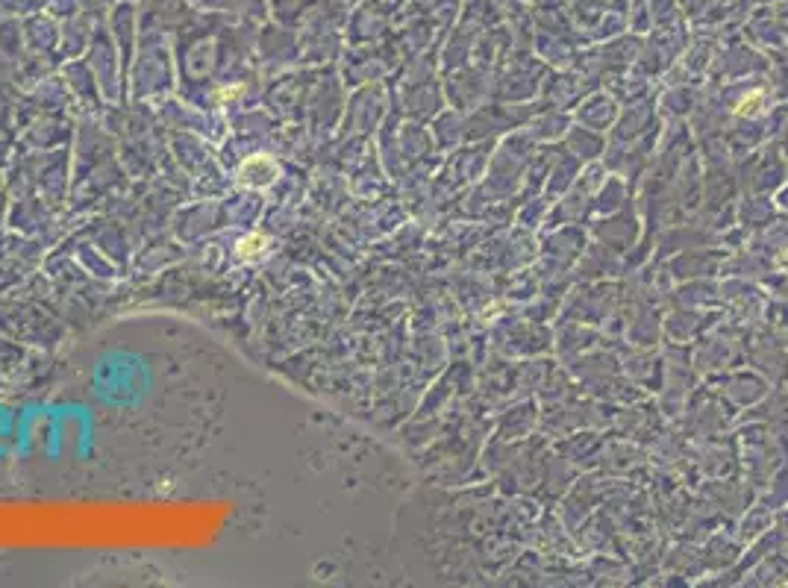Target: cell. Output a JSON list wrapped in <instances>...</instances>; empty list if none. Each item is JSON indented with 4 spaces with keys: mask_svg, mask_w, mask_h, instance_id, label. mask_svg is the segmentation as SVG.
Masks as SVG:
<instances>
[{
    "mask_svg": "<svg viewBox=\"0 0 788 588\" xmlns=\"http://www.w3.org/2000/svg\"><path fill=\"white\" fill-rule=\"evenodd\" d=\"M236 95H242V86H236V89H224V92H221V95H218V98H224V100H233V98H236Z\"/></svg>",
    "mask_w": 788,
    "mask_h": 588,
    "instance_id": "3957f363",
    "label": "cell"
},
{
    "mask_svg": "<svg viewBox=\"0 0 788 588\" xmlns=\"http://www.w3.org/2000/svg\"><path fill=\"white\" fill-rule=\"evenodd\" d=\"M268 245H271V242H268L265 233H247V236L239 239V245H236V256L245 259V262H253V259L265 256Z\"/></svg>",
    "mask_w": 788,
    "mask_h": 588,
    "instance_id": "7a4b0ae2",
    "label": "cell"
},
{
    "mask_svg": "<svg viewBox=\"0 0 788 588\" xmlns=\"http://www.w3.org/2000/svg\"><path fill=\"white\" fill-rule=\"evenodd\" d=\"M236 177H239L242 186H250V189H265V186H271V183L280 177V168H277V162H274L271 156L256 153V156H247L245 162L239 165Z\"/></svg>",
    "mask_w": 788,
    "mask_h": 588,
    "instance_id": "6da1fadb",
    "label": "cell"
}]
</instances>
